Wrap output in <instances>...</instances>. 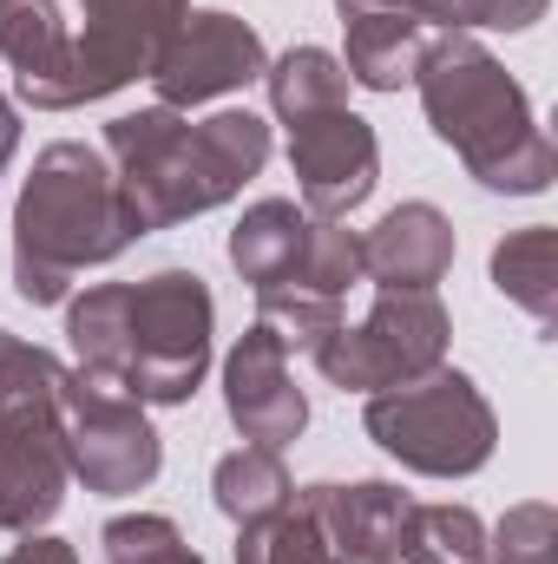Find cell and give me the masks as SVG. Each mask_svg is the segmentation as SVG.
<instances>
[{"mask_svg": "<svg viewBox=\"0 0 558 564\" xmlns=\"http://www.w3.org/2000/svg\"><path fill=\"white\" fill-rule=\"evenodd\" d=\"M217 302L197 270L93 282L66 302V341L86 375L119 381L139 408H184L211 375Z\"/></svg>", "mask_w": 558, "mask_h": 564, "instance_id": "6da1fadb", "label": "cell"}, {"mask_svg": "<svg viewBox=\"0 0 558 564\" xmlns=\"http://www.w3.org/2000/svg\"><path fill=\"white\" fill-rule=\"evenodd\" d=\"M106 158L139 237H151L230 204L270 164V126L257 112H211L191 126L171 106H144L106 126Z\"/></svg>", "mask_w": 558, "mask_h": 564, "instance_id": "7a4b0ae2", "label": "cell"}, {"mask_svg": "<svg viewBox=\"0 0 558 564\" xmlns=\"http://www.w3.org/2000/svg\"><path fill=\"white\" fill-rule=\"evenodd\" d=\"M420 106L433 139L447 144L473 184L506 191V197H539L558 177V144L533 119L526 86L473 40V33H440L427 40L415 66Z\"/></svg>", "mask_w": 558, "mask_h": 564, "instance_id": "3957f363", "label": "cell"}, {"mask_svg": "<svg viewBox=\"0 0 558 564\" xmlns=\"http://www.w3.org/2000/svg\"><path fill=\"white\" fill-rule=\"evenodd\" d=\"M139 243V224L119 197L112 158L99 144H46L13 197V289L33 308L66 302L79 270L112 263Z\"/></svg>", "mask_w": 558, "mask_h": 564, "instance_id": "277c9868", "label": "cell"}, {"mask_svg": "<svg viewBox=\"0 0 558 564\" xmlns=\"http://www.w3.org/2000/svg\"><path fill=\"white\" fill-rule=\"evenodd\" d=\"M368 440L401 459L420 479H466L493 459L500 446V414L493 401L473 388V375L460 368H433L408 388H388V394H368Z\"/></svg>", "mask_w": 558, "mask_h": 564, "instance_id": "5b68a950", "label": "cell"}, {"mask_svg": "<svg viewBox=\"0 0 558 564\" xmlns=\"http://www.w3.org/2000/svg\"><path fill=\"white\" fill-rule=\"evenodd\" d=\"M447 341H453V315L433 289H382L355 328L342 322L315 341V368L342 394H388L447 368Z\"/></svg>", "mask_w": 558, "mask_h": 564, "instance_id": "8992f818", "label": "cell"}, {"mask_svg": "<svg viewBox=\"0 0 558 564\" xmlns=\"http://www.w3.org/2000/svg\"><path fill=\"white\" fill-rule=\"evenodd\" d=\"M60 433H66V459H73V479L99 499H126L144 492L164 466V440L158 426L144 421V408L106 375H86V368H66L60 394Z\"/></svg>", "mask_w": 558, "mask_h": 564, "instance_id": "52a82bcc", "label": "cell"}, {"mask_svg": "<svg viewBox=\"0 0 558 564\" xmlns=\"http://www.w3.org/2000/svg\"><path fill=\"white\" fill-rule=\"evenodd\" d=\"M264 66H270L264 33H257L250 20L211 7V13H184V20H178V33L164 40V53L151 59L144 79H151L158 106L191 112V106H211V99H224V93L264 79Z\"/></svg>", "mask_w": 558, "mask_h": 564, "instance_id": "ba28073f", "label": "cell"}, {"mask_svg": "<svg viewBox=\"0 0 558 564\" xmlns=\"http://www.w3.org/2000/svg\"><path fill=\"white\" fill-rule=\"evenodd\" d=\"M184 13H191V0H79V20H86V33H73L79 106L112 99L132 79H144Z\"/></svg>", "mask_w": 558, "mask_h": 564, "instance_id": "9c48e42d", "label": "cell"}, {"mask_svg": "<svg viewBox=\"0 0 558 564\" xmlns=\"http://www.w3.org/2000/svg\"><path fill=\"white\" fill-rule=\"evenodd\" d=\"M289 171H296L302 210L342 224L348 210H362L375 197V177H382L375 126L362 112H348V106H329V112L296 119L289 126Z\"/></svg>", "mask_w": 558, "mask_h": 564, "instance_id": "30bf717a", "label": "cell"}, {"mask_svg": "<svg viewBox=\"0 0 558 564\" xmlns=\"http://www.w3.org/2000/svg\"><path fill=\"white\" fill-rule=\"evenodd\" d=\"M66 433L53 394L0 408V532H40L66 506Z\"/></svg>", "mask_w": 558, "mask_h": 564, "instance_id": "8fae6325", "label": "cell"}, {"mask_svg": "<svg viewBox=\"0 0 558 564\" xmlns=\"http://www.w3.org/2000/svg\"><path fill=\"white\" fill-rule=\"evenodd\" d=\"M224 414L250 446H270V453L296 446L309 426V401L289 375V348L264 322H250L224 355Z\"/></svg>", "mask_w": 558, "mask_h": 564, "instance_id": "7c38bea8", "label": "cell"}, {"mask_svg": "<svg viewBox=\"0 0 558 564\" xmlns=\"http://www.w3.org/2000/svg\"><path fill=\"white\" fill-rule=\"evenodd\" d=\"M296 499L315 512L335 564H401L408 512H415V499L401 486H388V479H355V486L322 479V486H302Z\"/></svg>", "mask_w": 558, "mask_h": 564, "instance_id": "4fadbf2b", "label": "cell"}, {"mask_svg": "<svg viewBox=\"0 0 558 564\" xmlns=\"http://www.w3.org/2000/svg\"><path fill=\"white\" fill-rule=\"evenodd\" d=\"M0 59L13 66V93L33 112H73V33L60 0H0Z\"/></svg>", "mask_w": 558, "mask_h": 564, "instance_id": "5bb4252c", "label": "cell"}, {"mask_svg": "<svg viewBox=\"0 0 558 564\" xmlns=\"http://www.w3.org/2000/svg\"><path fill=\"white\" fill-rule=\"evenodd\" d=\"M453 270V224L433 204H395L362 237V276L382 289H433Z\"/></svg>", "mask_w": 558, "mask_h": 564, "instance_id": "9a60e30c", "label": "cell"}, {"mask_svg": "<svg viewBox=\"0 0 558 564\" xmlns=\"http://www.w3.org/2000/svg\"><path fill=\"white\" fill-rule=\"evenodd\" d=\"M348 33V53H342V73L368 93H401L415 86V66L427 53V26L415 13H355L342 20Z\"/></svg>", "mask_w": 558, "mask_h": 564, "instance_id": "2e32d148", "label": "cell"}, {"mask_svg": "<svg viewBox=\"0 0 558 564\" xmlns=\"http://www.w3.org/2000/svg\"><path fill=\"white\" fill-rule=\"evenodd\" d=\"M302 243H309V210L289 204V197H264L230 230V270L250 282V289H277V282L296 276Z\"/></svg>", "mask_w": 558, "mask_h": 564, "instance_id": "e0dca14e", "label": "cell"}, {"mask_svg": "<svg viewBox=\"0 0 558 564\" xmlns=\"http://www.w3.org/2000/svg\"><path fill=\"white\" fill-rule=\"evenodd\" d=\"M493 289L519 302L539 328L558 322V237L552 224H526L493 250Z\"/></svg>", "mask_w": 558, "mask_h": 564, "instance_id": "ac0fdd59", "label": "cell"}, {"mask_svg": "<svg viewBox=\"0 0 558 564\" xmlns=\"http://www.w3.org/2000/svg\"><path fill=\"white\" fill-rule=\"evenodd\" d=\"M264 86H270V112L282 126L329 112V106H348V73L329 46H289L282 59L264 66Z\"/></svg>", "mask_w": 558, "mask_h": 564, "instance_id": "d6986e66", "label": "cell"}, {"mask_svg": "<svg viewBox=\"0 0 558 564\" xmlns=\"http://www.w3.org/2000/svg\"><path fill=\"white\" fill-rule=\"evenodd\" d=\"M211 492H217V512L224 519L250 525V519H270V512H282L296 499V479H289L282 453H270V446H237V453L217 459Z\"/></svg>", "mask_w": 558, "mask_h": 564, "instance_id": "ffe728a7", "label": "cell"}, {"mask_svg": "<svg viewBox=\"0 0 558 564\" xmlns=\"http://www.w3.org/2000/svg\"><path fill=\"white\" fill-rule=\"evenodd\" d=\"M237 564H335V552H329L315 512L302 499H289L270 519L237 525Z\"/></svg>", "mask_w": 558, "mask_h": 564, "instance_id": "44dd1931", "label": "cell"}, {"mask_svg": "<svg viewBox=\"0 0 558 564\" xmlns=\"http://www.w3.org/2000/svg\"><path fill=\"white\" fill-rule=\"evenodd\" d=\"M408 564H486V525L473 506H415L408 512Z\"/></svg>", "mask_w": 558, "mask_h": 564, "instance_id": "7402d4cb", "label": "cell"}, {"mask_svg": "<svg viewBox=\"0 0 558 564\" xmlns=\"http://www.w3.org/2000/svg\"><path fill=\"white\" fill-rule=\"evenodd\" d=\"M257 322L277 335L282 348L315 355V341L329 328H342V302L335 295H315V289H296V282H277V289H257Z\"/></svg>", "mask_w": 558, "mask_h": 564, "instance_id": "603a6c76", "label": "cell"}, {"mask_svg": "<svg viewBox=\"0 0 558 564\" xmlns=\"http://www.w3.org/2000/svg\"><path fill=\"white\" fill-rule=\"evenodd\" d=\"M296 289H315V295H348L362 282V237L348 224H329V217H309V243H302V263H296Z\"/></svg>", "mask_w": 558, "mask_h": 564, "instance_id": "cb8c5ba5", "label": "cell"}, {"mask_svg": "<svg viewBox=\"0 0 558 564\" xmlns=\"http://www.w3.org/2000/svg\"><path fill=\"white\" fill-rule=\"evenodd\" d=\"M106 564H204V552L164 519V512H126L99 532Z\"/></svg>", "mask_w": 558, "mask_h": 564, "instance_id": "d4e9b609", "label": "cell"}, {"mask_svg": "<svg viewBox=\"0 0 558 564\" xmlns=\"http://www.w3.org/2000/svg\"><path fill=\"white\" fill-rule=\"evenodd\" d=\"M552 0H408L420 26H440V33H473V26H493V33H526L546 20Z\"/></svg>", "mask_w": 558, "mask_h": 564, "instance_id": "484cf974", "label": "cell"}, {"mask_svg": "<svg viewBox=\"0 0 558 564\" xmlns=\"http://www.w3.org/2000/svg\"><path fill=\"white\" fill-rule=\"evenodd\" d=\"M486 564H558V512L546 499L506 506V519L486 539Z\"/></svg>", "mask_w": 558, "mask_h": 564, "instance_id": "4316f807", "label": "cell"}, {"mask_svg": "<svg viewBox=\"0 0 558 564\" xmlns=\"http://www.w3.org/2000/svg\"><path fill=\"white\" fill-rule=\"evenodd\" d=\"M66 381V361L40 341H20L0 328V408L7 401H33V394H60Z\"/></svg>", "mask_w": 558, "mask_h": 564, "instance_id": "83f0119b", "label": "cell"}, {"mask_svg": "<svg viewBox=\"0 0 558 564\" xmlns=\"http://www.w3.org/2000/svg\"><path fill=\"white\" fill-rule=\"evenodd\" d=\"M0 564H79V552L66 539H53V532H20V545Z\"/></svg>", "mask_w": 558, "mask_h": 564, "instance_id": "f1b7e54d", "label": "cell"}, {"mask_svg": "<svg viewBox=\"0 0 558 564\" xmlns=\"http://www.w3.org/2000/svg\"><path fill=\"white\" fill-rule=\"evenodd\" d=\"M13 151H20V112H13V99H0V171Z\"/></svg>", "mask_w": 558, "mask_h": 564, "instance_id": "f546056e", "label": "cell"}, {"mask_svg": "<svg viewBox=\"0 0 558 564\" xmlns=\"http://www.w3.org/2000/svg\"><path fill=\"white\" fill-rule=\"evenodd\" d=\"M335 13L342 20H355V13H408V0H335Z\"/></svg>", "mask_w": 558, "mask_h": 564, "instance_id": "4dcf8cb0", "label": "cell"}]
</instances>
